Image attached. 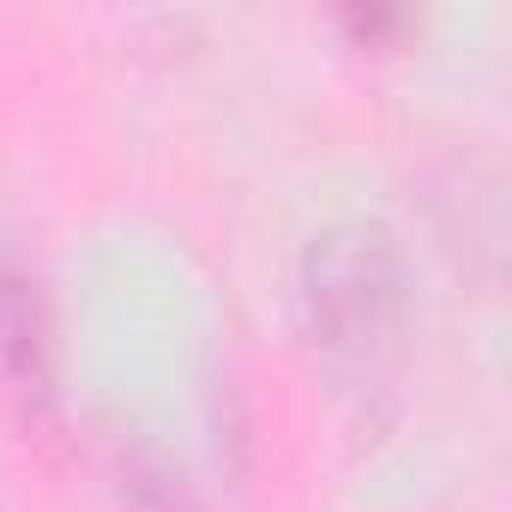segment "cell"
I'll return each mask as SVG.
<instances>
[{
  "mask_svg": "<svg viewBox=\"0 0 512 512\" xmlns=\"http://www.w3.org/2000/svg\"><path fill=\"white\" fill-rule=\"evenodd\" d=\"M296 314L332 368H374L410 320V260L386 223L338 217L296 266Z\"/></svg>",
  "mask_w": 512,
  "mask_h": 512,
  "instance_id": "1",
  "label": "cell"
},
{
  "mask_svg": "<svg viewBox=\"0 0 512 512\" xmlns=\"http://www.w3.org/2000/svg\"><path fill=\"white\" fill-rule=\"evenodd\" d=\"M0 368L31 410H49L55 398V362H49V308L37 278L0 266Z\"/></svg>",
  "mask_w": 512,
  "mask_h": 512,
  "instance_id": "2",
  "label": "cell"
}]
</instances>
